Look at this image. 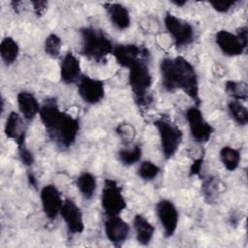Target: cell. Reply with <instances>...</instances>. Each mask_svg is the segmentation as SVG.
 <instances>
[{
  "instance_id": "obj_1",
  "label": "cell",
  "mask_w": 248,
  "mask_h": 248,
  "mask_svg": "<svg viewBox=\"0 0 248 248\" xmlns=\"http://www.w3.org/2000/svg\"><path fill=\"white\" fill-rule=\"evenodd\" d=\"M162 83L169 92L182 90L196 104L200 105L199 80L194 66L185 58H164L160 64Z\"/></svg>"
},
{
  "instance_id": "obj_2",
  "label": "cell",
  "mask_w": 248,
  "mask_h": 248,
  "mask_svg": "<svg viewBox=\"0 0 248 248\" xmlns=\"http://www.w3.org/2000/svg\"><path fill=\"white\" fill-rule=\"evenodd\" d=\"M39 114L48 137L59 147L68 148L74 144L79 130L78 118L61 111L54 99L46 100Z\"/></svg>"
},
{
  "instance_id": "obj_3",
  "label": "cell",
  "mask_w": 248,
  "mask_h": 248,
  "mask_svg": "<svg viewBox=\"0 0 248 248\" xmlns=\"http://www.w3.org/2000/svg\"><path fill=\"white\" fill-rule=\"evenodd\" d=\"M146 57L137 60L128 68L129 83L135 102L139 107H148L151 102L149 89L152 84V77L145 61Z\"/></svg>"
},
{
  "instance_id": "obj_4",
  "label": "cell",
  "mask_w": 248,
  "mask_h": 248,
  "mask_svg": "<svg viewBox=\"0 0 248 248\" xmlns=\"http://www.w3.org/2000/svg\"><path fill=\"white\" fill-rule=\"evenodd\" d=\"M82 38L81 53L97 63L105 62L107 56L112 53L114 46L106 34L94 27L80 29Z\"/></svg>"
},
{
  "instance_id": "obj_5",
  "label": "cell",
  "mask_w": 248,
  "mask_h": 248,
  "mask_svg": "<svg viewBox=\"0 0 248 248\" xmlns=\"http://www.w3.org/2000/svg\"><path fill=\"white\" fill-rule=\"evenodd\" d=\"M154 125L159 133L164 157L170 159L179 148L182 140V132L168 117L163 115L154 121Z\"/></svg>"
},
{
  "instance_id": "obj_6",
  "label": "cell",
  "mask_w": 248,
  "mask_h": 248,
  "mask_svg": "<svg viewBox=\"0 0 248 248\" xmlns=\"http://www.w3.org/2000/svg\"><path fill=\"white\" fill-rule=\"evenodd\" d=\"M216 44L225 55L237 56L244 52L248 44L247 27H240L237 34L227 30H220L216 33Z\"/></svg>"
},
{
  "instance_id": "obj_7",
  "label": "cell",
  "mask_w": 248,
  "mask_h": 248,
  "mask_svg": "<svg viewBox=\"0 0 248 248\" xmlns=\"http://www.w3.org/2000/svg\"><path fill=\"white\" fill-rule=\"evenodd\" d=\"M101 204L107 216L119 215L126 208V201L122 194V189L115 180L109 178L105 180Z\"/></svg>"
},
{
  "instance_id": "obj_8",
  "label": "cell",
  "mask_w": 248,
  "mask_h": 248,
  "mask_svg": "<svg viewBox=\"0 0 248 248\" xmlns=\"http://www.w3.org/2000/svg\"><path fill=\"white\" fill-rule=\"evenodd\" d=\"M164 21L168 32L173 39L174 45L177 47L186 46L194 41L195 32L190 23L174 16L170 13H167Z\"/></svg>"
},
{
  "instance_id": "obj_9",
  "label": "cell",
  "mask_w": 248,
  "mask_h": 248,
  "mask_svg": "<svg viewBox=\"0 0 248 248\" xmlns=\"http://www.w3.org/2000/svg\"><path fill=\"white\" fill-rule=\"evenodd\" d=\"M185 118L188 122L193 139L200 143L209 140L214 130L212 126L204 119L202 112L198 107H191L185 112Z\"/></svg>"
},
{
  "instance_id": "obj_10",
  "label": "cell",
  "mask_w": 248,
  "mask_h": 248,
  "mask_svg": "<svg viewBox=\"0 0 248 248\" xmlns=\"http://www.w3.org/2000/svg\"><path fill=\"white\" fill-rule=\"evenodd\" d=\"M78 91L85 103L95 105L101 102L105 96L104 82L88 76H81L78 80Z\"/></svg>"
},
{
  "instance_id": "obj_11",
  "label": "cell",
  "mask_w": 248,
  "mask_h": 248,
  "mask_svg": "<svg viewBox=\"0 0 248 248\" xmlns=\"http://www.w3.org/2000/svg\"><path fill=\"white\" fill-rule=\"evenodd\" d=\"M156 212L164 229L165 236H172L178 224V212L175 205L169 200H161L156 204Z\"/></svg>"
},
{
  "instance_id": "obj_12",
  "label": "cell",
  "mask_w": 248,
  "mask_h": 248,
  "mask_svg": "<svg viewBox=\"0 0 248 248\" xmlns=\"http://www.w3.org/2000/svg\"><path fill=\"white\" fill-rule=\"evenodd\" d=\"M40 196L46 217L49 220H54L60 213L64 202H62L59 190L55 187V185L48 184L41 190Z\"/></svg>"
},
{
  "instance_id": "obj_13",
  "label": "cell",
  "mask_w": 248,
  "mask_h": 248,
  "mask_svg": "<svg viewBox=\"0 0 248 248\" xmlns=\"http://www.w3.org/2000/svg\"><path fill=\"white\" fill-rule=\"evenodd\" d=\"M104 227L107 238L116 246L125 242L130 232L129 225L118 215L107 216Z\"/></svg>"
},
{
  "instance_id": "obj_14",
  "label": "cell",
  "mask_w": 248,
  "mask_h": 248,
  "mask_svg": "<svg viewBox=\"0 0 248 248\" xmlns=\"http://www.w3.org/2000/svg\"><path fill=\"white\" fill-rule=\"evenodd\" d=\"M60 214L72 234L81 233L84 231V222L79 207L72 201L66 200L60 210Z\"/></svg>"
},
{
  "instance_id": "obj_15",
  "label": "cell",
  "mask_w": 248,
  "mask_h": 248,
  "mask_svg": "<svg viewBox=\"0 0 248 248\" xmlns=\"http://www.w3.org/2000/svg\"><path fill=\"white\" fill-rule=\"evenodd\" d=\"M112 54L117 63L125 68H129L137 60L148 56V50L136 45H117L114 46Z\"/></svg>"
},
{
  "instance_id": "obj_16",
  "label": "cell",
  "mask_w": 248,
  "mask_h": 248,
  "mask_svg": "<svg viewBox=\"0 0 248 248\" xmlns=\"http://www.w3.org/2000/svg\"><path fill=\"white\" fill-rule=\"evenodd\" d=\"M4 131L9 139H12L16 142L17 148L25 145L26 130L23 120L17 112L12 111L9 114L6 120Z\"/></svg>"
},
{
  "instance_id": "obj_17",
  "label": "cell",
  "mask_w": 248,
  "mask_h": 248,
  "mask_svg": "<svg viewBox=\"0 0 248 248\" xmlns=\"http://www.w3.org/2000/svg\"><path fill=\"white\" fill-rule=\"evenodd\" d=\"M60 78L66 84H72L80 78V64L78 59L70 51L62 59Z\"/></svg>"
},
{
  "instance_id": "obj_18",
  "label": "cell",
  "mask_w": 248,
  "mask_h": 248,
  "mask_svg": "<svg viewBox=\"0 0 248 248\" xmlns=\"http://www.w3.org/2000/svg\"><path fill=\"white\" fill-rule=\"evenodd\" d=\"M16 100L20 113L27 122L32 121L40 113L41 107L32 93L21 91L17 94Z\"/></svg>"
},
{
  "instance_id": "obj_19",
  "label": "cell",
  "mask_w": 248,
  "mask_h": 248,
  "mask_svg": "<svg viewBox=\"0 0 248 248\" xmlns=\"http://www.w3.org/2000/svg\"><path fill=\"white\" fill-rule=\"evenodd\" d=\"M104 7L109 16L110 21L116 28L125 30L130 26V14L124 6L118 3H106Z\"/></svg>"
},
{
  "instance_id": "obj_20",
  "label": "cell",
  "mask_w": 248,
  "mask_h": 248,
  "mask_svg": "<svg viewBox=\"0 0 248 248\" xmlns=\"http://www.w3.org/2000/svg\"><path fill=\"white\" fill-rule=\"evenodd\" d=\"M134 229L138 242L141 245H148L155 232L153 225L142 215L137 214L134 218Z\"/></svg>"
},
{
  "instance_id": "obj_21",
  "label": "cell",
  "mask_w": 248,
  "mask_h": 248,
  "mask_svg": "<svg viewBox=\"0 0 248 248\" xmlns=\"http://www.w3.org/2000/svg\"><path fill=\"white\" fill-rule=\"evenodd\" d=\"M19 53V46L17 43L11 37H6L0 44V54L2 60L6 65L13 64Z\"/></svg>"
},
{
  "instance_id": "obj_22",
  "label": "cell",
  "mask_w": 248,
  "mask_h": 248,
  "mask_svg": "<svg viewBox=\"0 0 248 248\" xmlns=\"http://www.w3.org/2000/svg\"><path fill=\"white\" fill-rule=\"evenodd\" d=\"M77 187L86 200H90L94 196L97 187L95 176L90 172H82L77 178Z\"/></svg>"
},
{
  "instance_id": "obj_23",
  "label": "cell",
  "mask_w": 248,
  "mask_h": 248,
  "mask_svg": "<svg viewBox=\"0 0 248 248\" xmlns=\"http://www.w3.org/2000/svg\"><path fill=\"white\" fill-rule=\"evenodd\" d=\"M220 159L224 167L232 171L237 169L240 162V153L237 149L231 146H224L220 150Z\"/></svg>"
},
{
  "instance_id": "obj_24",
  "label": "cell",
  "mask_w": 248,
  "mask_h": 248,
  "mask_svg": "<svg viewBox=\"0 0 248 248\" xmlns=\"http://www.w3.org/2000/svg\"><path fill=\"white\" fill-rule=\"evenodd\" d=\"M228 109L237 124L244 126L248 123V109L240 101H231L228 105Z\"/></svg>"
},
{
  "instance_id": "obj_25",
  "label": "cell",
  "mask_w": 248,
  "mask_h": 248,
  "mask_svg": "<svg viewBox=\"0 0 248 248\" xmlns=\"http://www.w3.org/2000/svg\"><path fill=\"white\" fill-rule=\"evenodd\" d=\"M226 92L237 101H246L248 98V87L245 82L228 80L225 84Z\"/></svg>"
},
{
  "instance_id": "obj_26",
  "label": "cell",
  "mask_w": 248,
  "mask_h": 248,
  "mask_svg": "<svg viewBox=\"0 0 248 248\" xmlns=\"http://www.w3.org/2000/svg\"><path fill=\"white\" fill-rule=\"evenodd\" d=\"M120 162L125 166H131L140 161L141 157V148L140 145H135L131 148L121 149L118 152Z\"/></svg>"
},
{
  "instance_id": "obj_27",
  "label": "cell",
  "mask_w": 248,
  "mask_h": 248,
  "mask_svg": "<svg viewBox=\"0 0 248 248\" xmlns=\"http://www.w3.org/2000/svg\"><path fill=\"white\" fill-rule=\"evenodd\" d=\"M61 45H62V42L60 37L54 33H51L46 38L45 45H44L45 51L48 56L52 58H56L60 54Z\"/></svg>"
},
{
  "instance_id": "obj_28",
  "label": "cell",
  "mask_w": 248,
  "mask_h": 248,
  "mask_svg": "<svg viewBox=\"0 0 248 248\" xmlns=\"http://www.w3.org/2000/svg\"><path fill=\"white\" fill-rule=\"evenodd\" d=\"M160 172V168L150 161L142 162L138 169V175L143 180H152Z\"/></svg>"
},
{
  "instance_id": "obj_29",
  "label": "cell",
  "mask_w": 248,
  "mask_h": 248,
  "mask_svg": "<svg viewBox=\"0 0 248 248\" xmlns=\"http://www.w3.org/2000/svg\"><path fill=\"white\" fill-rule=\"evenodd\" d=\"M18 156H19V159H20L21 163L23 165H25L26 167L32 166L34 161H35L33 153L25 145H23L21 147H18Z\"/></svg>"
},
{
  "instance_id": "obj_30",
  "label": "cell",
  "mask_w": 248,
  "mask_h": 248,
  "mask_svg": "<svg viewBox=\"0 0 248 248\" xmlns=\"http://www.w3.org/2000/svg\"><path fill=\"white\" fill-rule=\"evenodd\" d=\"M116 133L124 140H130L129 139H132L133 136L132 134H135V131L133 129V127L127 123H123L120 124L117 128H116Z\"/></svg>"
},
{
  "instance_id": "obj_31",
  "label": "cell",
  "mask_w": 248,
  "mask_h": 248,
  "mask_svg": "<svg viewBox=\"0 0 248 248\" xmlns=\"http://www.w3.org/2000/svg\"><path fill=\"white\" fill-rule=\"evenodd\" d=\"M210 5L219 13L228 12L236 2L235 1H210Z\"/></svg>"
},
{
  "instance_id": "obj_32",
  "label": "cell",
  "mask_w": 248,
  "mask_h": 248,
  "mask_svg": "<svg viewBox=\"0 0 248 248\" xmlns=\"http://www.w3.org/2000/svg\"><path fill=\"white\" fill-rule=\"evenodd\" d=\"M31 3L33 5L34 11H35V13L38 16L43 15V13L46 11V9L47 7V2L46 1H32Z\"/></svg>"
},
{
  "instance_id": "obj_33",
  "label": "cell",
  "mask_w": 248,
  "mask_h": 248,
  "mask_svg": "<svg viewBox=\"0 0 248 248\" xmlns=\"http://www.w3.org/2000/svg\"><path fill=\"white\" fill-rule=\"evenodd\" d=\"M202 159H198L196 160L193 165L191 166V169H190V173L191 175H196V174H199L200 171H201V169H202Z\"/></svg>"
},
{
  "instance_id": "obj_34",
  "label": "cell",
  "mask_w": 248,
  "mask_h": 248,
  "mask_svg": "<svg viewBox=\"0 0 248 248\" xmlns=\"http://www.w3.org/2000/svg\"><path fill=\"white\" fill-rule=\"evenodd\" d=\"M27 177H28V181H29L30 185L36 187V185H37V180H36V177L34 176V174H33V173H28V176H27Z\"/></svg>"
},
{
  "instance_id": "obj_35",
  "label": "cell",
  "mask_w": 248,
  "mask_h": 248,
  "mask_svg": "<svg viewBox=\"0 0 248 248\" xmlns=\"http://www.w3.org/2000/svg\"><path fill=\"white\" fill-rule=\"evenodd\" d=\"M172 3L175 4V5L178 6V7H182L183 5L186 4V1H172Z\"/></svg>"
}]
</instances>
